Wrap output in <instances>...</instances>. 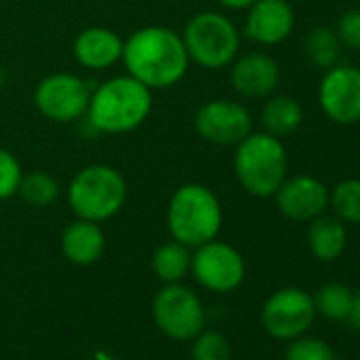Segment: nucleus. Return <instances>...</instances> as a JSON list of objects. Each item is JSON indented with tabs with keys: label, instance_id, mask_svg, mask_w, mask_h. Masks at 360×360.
<instances>
[{
	"label": "nucleus",
	"instance_id": "1",
	"mask_svg": "<svg viewBox=\"0 0 360 360\" xmlns=\"http://www.w3.org/2000/svg\"><path fill=\"white\" fill-rule=\"evenodd\" d=\"M127 75L153 89L176 85L189 70L183 37L163 26H144L123 41L121 56Z\"/></svg>",
	"mask_w": 360,
	"mask_h": 360
},
{
	"label": "nucleus",
	"instance_id": "2",
	"mask_svg": "<svg viewBox=\"0 0 360 360\" xmlns=\"http://www.w3.org/2000/svg\"><path fill=\"white\" fill-rule=\"evenodd\" d=\"M153 108L146 85L129 75L104 81L91 91L87 121L102 134H127L140 127Z\"/></svg>",
	"mask_w": 360,
	"mask_h": 360
},
{
	"label": "nucleus",
	"instance_id": "3",
	"mask_svg": "<svg viewBox=\"0 0 360 360\" xmlns=\"http://www.w3.org/2000/svg\"><path fill=\"white\" fill-rule=\"evenodd\" d=\"M221 227L223 206L210 187L187 183L174 191L167 206V229L176 242L198 248L214 240Z\"/></svg>",
	"mask_w": 360,
	"mask_h": 360
},
{
	"label": "nucleus",
	"instance_id": "4",
	"mask_svg": "<svg viewBox=\"0 0 360 360\" xmlns=\"http://www.w3.org/2000/svg\"><path fill=\"white\" fill-rule=\"evenodd\" d=\"M233 169L246 193L255 198H274L288 176V155L280 138L267 131H250L236 144Z\"/></svg>",
	"mask_w": 360,
	"mask_h": 360
},
{
	"label": "nucleus",
	"instance_id": "5",
	"mask_svg": "<svg viewBox=\"0 0 360 360\" xmlns=\"http://www.w3.org/2000/svg\"><path fill=\"white\" fill-rule=\"evenodd\" d=\"M127 185L119 169L110 165H87L68 185V204L79 219L102 223L112 219L125 204Z\"/></svg>",
	"mask_w": 360,
	"mask_h": 360
},
{
	"label": "nucleus",
	"instance_id": "6",
	"mask_svg": "<svg viewBox=\"0 0 360 360\" xmlns=\"http://www.w3.org/2000/svg\"><path fill=\"white\" fill-rule=\"evenodd\" d=\"M180 37L189 60L208 70L229 66L240 53V32L236 24L217 11L193 15Z\"/></svg>",
	"mask_w": 360,
	"mask_h": 360
},
{
	"label": "nucleus",
	"instance_id": "7",
	"mask_svg": "<svg viewBox=\"0 0 360 360\" xmlns=\"http://www.w3.org/2000/svg\"><path fill=\"white\" fill-rule=\"evenodd\" d=\"M153 316L159 330L176 341L195 339L206 324V311L200 297L178 282L165 284L155 301H153Z\"/></svg>",
	"mask_w": 360,
	"mask_h": 360
},
{
	"label": "nucleus",
	"instance_id": "8",
	"mask_svg": "<svg viewBox=\"0 0 360 360\" xmlns=\"http://www.w3.org/2000/svg\"><path fill=\"white\" fill-rule=\"evenodd\" d=\"M89 98V85L70 72H53L34 89V104L39 112L56 123H70L85 117Z\"/></svg>",
	"mask_w": 360,
	"mask_h": 360
},
{
	"label": "nucleus",
	"instance_id": "9",
	"mask_svg": "<svg viewBox=\"0 0 360 360\" xmlns=\"http://www.w3.org/2000/svg\"><path fill=\"white\" fill-rule=\"evenodd\" d=\"M314 320V297L297 286L276 290L263 305V326L276 339L292 341L307 333Z\"/></svg>",
	"mask_w": 360,
	"mask_h": 360
},
{
	"label": "nucleus",
	"instance_id": "10",
	"mask_svg": "<svg viewBox=\"0 0 360 360\" xmlns=\"http://www.w3.org/2000/svg\"><path fill=\"white\" fill-rule=\"evenodd\" d=\"M191 271L204 288L212 292H231L244 282L246 263L231 244L214 238L195 248V255H191Z\"/></svg>",
	"mask_w": 360,
	"mask_h": 360
},
{
	"label": "nucleus",
	"instance_id": "11",
	"mask_svg": "<svg viewBox=\"0 0 360 360\" xmlns=\"http://www.w3.org/2000/svg\"><path fill=\"white\" fill-rule=\"evenodd\" d=\"M318 104L324 117L337 125H354L360 121V68L335 64L326 68L320 87Z\"/></svg>",
	"mask_w": 360,
	"mask_h": 360
},
{
	"label": "nucleus",
	"instance_id": "12",
	"mask_svg": "<svg viewBox=\"0 0 360 360\" xmlns=\"http://www.w3.org/2000/svg\"><path fill=\"white\" fill-rule=\"evenodd\" d=\"M198 134L219 146H236L252 131L248 108L233 100H212L195 112Z\"/></svg>",
	"mask_w": 360,
	"mask_h": 360
},
{
	"label": "nucleus",
	"instance_id": "13",
	"mask_svg": "<svg viewBox=\"0 0 360 360\" xmlns=\"http://www.w3.org/2000/svg\"><path fill=\"white\" fill-rule=\"evenodd\" d=\"M278 210L297 223H309L311 219L324 214L328 208V189L318 178L299 174L286 176L284 183L274 193Z\"/></svg>",
	"mask_w": 360,
	"mask_h": 360
},
{
	"label": "nucleus",
	"instance_id": "14",
	"mask_svg": "<svg viewBox=\"0 0 360 360\" xmlns=\"http://www.w3.org/2000/svg\"><path fill=\"white\" fill-rule=\"evenodd\" d=\"M295 30V11L286 0H255L248 7L244 34L265 47L284 43Z\"/></svg>",
	"mask_w": 360,
	"mask_h": 360
},
{
	"label": "nucleus",
	"instance_id": "15",
	"mask_svg": "<svg viewBox=\"0 0 360 360\" xmlns=\"http://www.w3.org/2000/svg\"><path fill=\"white\" fill-rule=\"evenodd\" d=\"M231 87L244 98H265L271 96L280 83L278 62L267 53H246L233 60Z\"/></svg>",
	"mask_w": 360,
	"mask_h": 360
},
{
	"label": "nucleus",
	"instance_id": "16",
	"mask_svg": "<svg viewBox=\"0 0 360 360\" xmlns=\"http://www.w3.org/2000/svg\"><path fill=\"white\" fill-rule=\"evenodd\" d=\"M75 58L83 68L89 70H104L115 66L121 56H123V41L117 32L102 28V26H91L79 32L72 45Z\"/></svg>",
	"mask_w": 360,
	"mask_h": 360
},
{
	"label": "nucleus",
	"instance_id": "17",
	"mask_svg": "<svg viewBox=\"0 0 360 360\" xmlns=\"http://www.w3.org/2000/svg\"><path fill=\"white\" fill-rule=\"evenodd\" d=\"M106 246L104 231L98 223L77 219L62 233V252L75 265H91L96 263Z\"/></svg>",
	"mask_w": 360,
	"mask_h": 360
},
{
	"label": "nucleus",
	"instance_id": "18",
	"mask_svg": "<svg viewBox=\"0 0 360 360\" xmlns=\"http://www.w3.org/2000/svg\"><path fill=\"white\" fill-rule=\"evenodd\" d=\"M307 246L309 252L320 261H337L347 246L345 223L337 217L320 214L307 225Z\"/></svg>",
	"mask_w": 360,
	"mask_h": 360
},
{
	"label": "nucleus",
	"instance_id": "19",
	"mask_svg": "<svg viewBox=\"0 0 360 360\" xmlns=\"http://www.w3.org/2000/svg\"><path fill=\"white\" fill-rule=\"evenodd\" d=\"M303 123V106L290 96H274L261 110V125L276 138L290 136Z\"/></svg>",
	"mask_w": 360,
	"mask_h": 360
},
{
	"label": "nucleus",
	"instance_id": "20",
	"mask_svg": "<svg viewBox=\"0 0 360 360\" xmlns=\"http://www.w3.org/2000/svg\"><path fill=\"white\" fill-rule=\"evenodd\" d=\"M150 267L159 280L165 284L180 282L189 271H191V252L189 246L180 244L176 240L161 244L150 259Z\"/></svg>",
	"mask_w": 360,
	"mask_h": 360
},
{
	"label": "nucleus",
	"instance_id": "21",
	"mask_svg": "<svg viewBox=\"0 0 360 360\" xmlns=\"http://www.w3.org/2000/svg\"><path fill=\"white\" fill-rule=\"evenodd\" d=\"M341 47L343 45H341L337 32L326 26H318V28L309 30L305 37V56L314 66H318L322 70H326L339 62Z\"/></svg>",
	"mask_w": 360,
	"mask_h": 360
},
{
	"label": "nucleus",
	"instance_id": "22",
	"mask_svg": "<svg viewBox=\"0 0 360 360\" xmlns=\"http://www.w3.org/2000/svg\"><path fill=\"white\" fill-rule=\"evenodd\" d=\"M352 299H354V290H349L345 284L326 282L318 288L314 297V305H316V311L324 316L326 320L345 322L349 307H352Z\"/></svg>",
	"mask_w": 360,
	"mask_h": 360
},
{
	"label": "nucleus",
	"instance_id": "23",
	"mask_svg": "<svg viewBox=\"0 0 360 360\" xmlns=\"http://www.w3.org/2000/svg\"><path fill=\"white\" fill-rule=\"evenodd\" d=\"M328 206L335 217L349 225H360V178H345L328 191Z\"/></svg>",
	"mask_w": 360,
	"mask_h": 360
},
{
	"label": "nucleus",
	"instance_id": "24",
	"mask_svg": "<svg viewBox=\"0 0 360 360\" xmlns=\"http://www.w3.org/2000/svg\"><path fill=\"white\" fill-rule=\"evenodd\" d=\"M18 193L22 195V200L34 208H47L49 204L56 202L58 193H60V187H58V180L43 172V169H37V172H30V174H24L22 176V183H20V189Z\"/></svg>",
	"mask_w": 360,
	"mask_h": 360
},
{
	"label": "nucleus",
	"instance_id": "25",
	"mask_svg": "<svg viewBox=\"0 0 360 360\" xmlns=\"http://www.w3.org/2000/svg\"><path fill=\"white\" fill-rule=\"evenodd\" d=\"M191 356L193 360H231V345L221 333L202 330L195 337Z\"/></svg>",
	"mask_w": 360,
	"mask_h": 360
},
{
	"label": "nucleus",
	"instance_id": "26",
	"mask_svg": "<svg viewBox=\"0 0 360 360\" xmlns=\"http://www.w3.org/2000/svg\"><path fill=\"white\" fill-rule=\"evenodd\" d=\"M286 360H337L335 349L316 337H297L286 349Z\"/></svg>",
	"mask_w": 360,
	"mask_h": 360
},
{
	"label": "nucleus",
	"instance_id": "27",
	"mask_svg": "<svg viewBox=\"0 0 360 360\" xmlns=\"http://www.w3.org/2000/svg\"><path fill=\"white\" fill-rule=\"evenodd\" d=\"M22 165L13 153L0 148V200H9L18 193L22 183Z\"/></svg>",
	"mask_w": 360,
	"mask_h": 360
},
{
	"label": "nucleus",
	"instance_id": "28",
	"mask_svg": "<svg viewBox=\"0 0 360 360\" xmlns=\"http://www.w3.org/2000/svg\"><path fill=\"white\" fill-rule=\"evenodd\" d=\"M337 37L343 47H349L354 51H360V9H349L339 18L337 24Z\"/></svg>",
	"mask_w": 360,
	"mask_h": 360
},
{
	"label": "nucleus",
	"instance_id": "29",
	"mask_svg": "<svg viewBox=\"0 0 360 360\" xmlns=\"http://www.w3.org/2000/svg\"><path fill=\"white\" fill-rule=\"evenodd\" d=\"M352 328L360 330V290L354 292V299H352V307H349V314H347V320Z\"/></svg>",
	"mask_w": 360,
	"mask_h": 360
},
{
	"label": "nucleus",
	"instance_id": "30",
	"mask_svg": "<svg viewBox=\"0 0 360 360\" xmlns=\"http://www.w3.org/2000/svg\"><path fill=\"white\" fill-rule=\"evenodd\" d=\"M219 3L225 7V9H233V11H242V9H248L255 0H219Z\"/></svg>",
	"mask_w": 360,
	"mask_h": 360
}]
</instances>
